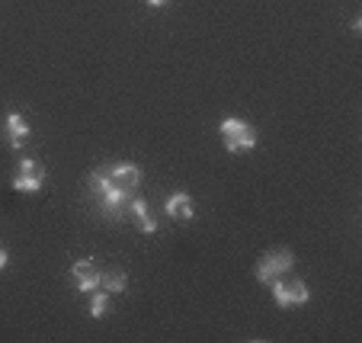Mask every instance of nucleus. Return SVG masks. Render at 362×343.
<instances>
[{
    "mask_svg": "<svg viewBox=\"0 0 362 343\" xmlns=\"http://www.w3.org/2000/svg\"><path fill=\"white\" fill-rule=\"evenodd\" d=\"M164 212H167V219H173V221H189L192 215H196V202H192L189 192H170L164 202Z\"/></svg>",
    "mask_w": 362,
    "mask_h": 343,
    "instance_id": "0eeeda50",
    "label": "nucleus"
},
{
    "mask_svg": "<svg viewBox=\"0 0 362 343\" xmlns=\"http://www.w3.org/2000/svg\"><path fill=\"white\" fill-rule=\"evenodd\" d=\"M218 132H221V141H225L228 154H240V151H253V148H257V132H253V125L238 116L221 119Z\"/></svg>",
    "mask_w": 362,
    "mask_h": 343,
    "instance_id": "f03ea898",
    "label": "nucleus"
},
{
    "mask_svg": "<svg viewBox=\"0 0 362 343\" xmlns=\"http://www.w3.org/2000/svg\"><path fill=\"white\" fill-rule=\"evenodd\" d=\"M269 289H273V298L279 308H298V305H305L308 298H311V292H308V286L301 279H286V276H279V279L269 282Z\"/></svg>",
    "mask_w": 362,
    "mask_h": 343,
    "instance_id": "20e7f679",
    "label": "nucleus"
},
{
    "mask_svg": "<svg viewBox=\"0 0 362 343\" xmlns=\"http://www.w3.org/2000/svg\"><path fill=\"white\" fill-rule=\"evenodd\" d=\"M295 267V257L288 248H276V250H267V254L260 257V263H257V279L260 282H273L279 279V276H286L288 269Z\"/></svg>",
    "mask_w": 362,
    "mask_h": 343,
    "instance_id": "7ed1b4c3",
    "label": "nucleus"
},
{
    "mask_svg": "<svg viewBox=\"0 0 362 343\" xmlns=\"http://www.w3.org/2000/svg\"><path fill=\"white\" fill-rule=\"evenodd\" d=\"M42 186H45V167H42L39 161L23 158L13 173V190L16 192H39Z\"/></svg>",
    "mask_w": 362,
    "mask_h": 343,
    "instance_id": "39448f33",
    "label": "nucleus"
},
{
    "mask_svg": "<svg viewBox=\"0 0 362 343\" xmlns=\"http://www.w3.org/2000/svg\"><path fill=\"white\" fill-rule=\"evenodd\" d=\"M71 279H74L77 292H93V289H100V269L93 260H77L71 267Z\"/></svg>",
    "mask_w": 362,
    "mask_h": 343,
    "instance_id": "423d86ee",
    "label": "nucleus"
},
{
    "mask_svg": "<svg viewBox=\"0 0 362 343\" xmlns=\"http://www.w3.org/2000/svg\"><path fill=\"white\" fill-rule=\"evenodd\" d=\"M138 186H141V167L129 164V161H119V164L106 167V170H93L90 173V190L100 199V206L106 209L110 219H122L129 202L135 199Z\"/></svg>",
    "mask_w": 362,
    "mask_h": 343,
    "instance_id": "f257e3e1",
    "label": "nucleus"
},
{
    "mask_svg": "<svg viewBox=\"0 0 362 343\" xmlns=\"http://www.w3.org/2000/svg\"><path fill=\"white\" fill-rule=\"evenodd\" d=\"M125 286H129V276H125V269L112 267L106 269V273H100V289H106V292H125Z\"/></svg>",
    "mask_w": 362,
    "mask_h": 343,
    "instance_id": "9d476101",
    "label": "nucleus"
},
{
    "mask_svg": "<svg viewBox=\"0 0 362 343\" xmlns=\"http://www.w3.org/2000/svg\"><path fill=\"white\" fill-rule=\"evenodd\" d=\"M7 263H10V257H7V250H4V248H0V269H4V267H7Z\"/></svg>",
    "mask_w": 362,
    "mask_h": 343,
    "instance_id": "f8f14e48",
    "label": "nucleus"
},
{
    "mask_svg": "<svg viewBox=\"0 0 362 343\" xmlns=\"http://www.w3.org/2000/svg\"><path fill=\"white\" fill-rule=\"evenodd\" d=\"M129 212L135 215L141 234H158V225H154V219H151V209H148V202H144L141 196H135V199L129 202Z\"/></svg>",
    "mask_w": 362,
    "mask_h": 343,
    "instance_id": "1a4fd4ad",
    "label": "nucleus"
},
{
    "mask_svg": "<svg viewBox=\"0 0 362 343\" xmlns=\"http://www.w3.org/2000/svg\"><path fill=\"white\" fill-rule=\"evenodd\" d=\"M110 311V292L106 289H93V298H90V318H106Z\"/></svg>",
    "mask_w": 362,
    "mask_h": 343,
    "instance_id": "9b49d317",
    "label": "nucleus"
},
{
    "mask_svg": "<svg viewBox=\"0 0 362 343\" xmlns=\"http://www.w3.org/2000/svg\"><path fill=\"white\" fill-rule=\"evenodd\" d=\"M4 132H7V144H10V148H13V151H20L33 129H29V122L20 116V112H10V116L4 119Z\"/></svg>",
    "mask_w": 362,
    "mask_h": 343,
    "instance_id": "6e6552de",
    "label": "nucleus"
},
{
    "mask_svg": "<svg viewBox=\"0 0 362 343\" xmlns=\"http://www.w3.org/2000/svg\"><path fill=\"white\" fill-rule=\"evenodd\" d=\"M144 4H151V7H167L170 0H144Z\"/></svg>",
    "mask_w": 362,
    "mask_h": 343,
    "instance_id": "ddd939ff",
    "label": "nucleus"
}]
</instances>
